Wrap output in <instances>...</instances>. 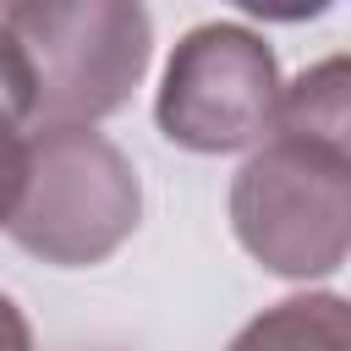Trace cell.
Segmentation results:
<instances>
[{"instance_id": "1", "label": "cell", "mask_w": 351, "mask_h": 351, "mask_svg": "<svg viewBox=\"0 0 351 351\" xmlns=\"http://www.w3.org/2000/svg\"><path fill=\"white\" fill-rule=\"evenodd\" d=\"M236 241L280 280H329L351 247V137L280 132L230 181Z\"/></svg>"}, {"instance_id": "2", "label": "cell", "mask_w": 351, "mask_h": 351, "mask_svg": "<svg viewBox=\"0 0 351 351\" xmlns=\"http://www.w3.org/2000/svg\"><path fill=\"white\" fill-rule=\"evenodd\" d=\"M33 66V132H93L154 60V22L137 0H22L0 5Z\"/></svg>"}, {"instance_id": "3", "label": "cell", "mask_w": 351, "mask_h": 351, "mask_svg": "<svg viewBox=\"0 0 351 351\" xmlns=\"http://www.w3.org/2000/svg\"><path fill=\"white\" fill-rule=\"evenodd\" d=\"M137 219V165L104 132H33L27 181L5 219V236L22 252L55 269H93L132 241Z\"/></svg>"}, {"instance_id": "4", "label": "cell", "mask_w": 351, "mask_h": 351, "mask_svg": "<svg viewBox=\"0 0 351 351\" xmlns=\"http://www.w3.org/2000/svg\"><path fill=\"white\" fill-rule=\"evenodd\" d=\"M280 88V60L263 33L247 22H197L165 60L154 121L186 154H241L269 137Z\"/></svg>"}, {"instance_id": "5", "label": "cell", "mask_w": 351, "mask_h": 351, "mask_svg": "<svg viewBox=\"0 0 351 351\" xmlns=\"http://www.w3.org/2000/svg\"><path fill=\"white\" fill-rule=\"evenodd\" d=\"M225 351H351V307L335 291H307L263 307Z\"/></svg>"}, {"instance_id": "6", "label": "cell", "mask_w": 351, "mask_h": 351, "mask_svg": "<svg viewBox=\"0 0 351 351\" xmlns=\"http://www.w3.org/2000/svg\"><path fill=\"white\" fill-rule=\"evenodd\" d=\"M27 148H33V66H27L16 33L0 22V225L11 219V208L22 197Z\"/></svg>"}, {"instance_id": "7", "label": "cell", "mask_w": 351, "mask_h": 351, "mask_svg": "<svg viewBox=\"0 0 351 351\" xmlns=\"http://www.w3.org/2000/svg\"><path fill=\"white\" fill-rule=\"evenodd\" d=\"M0 351H33V324L5 291H0Z\"/></svg>"}]
</instances>
